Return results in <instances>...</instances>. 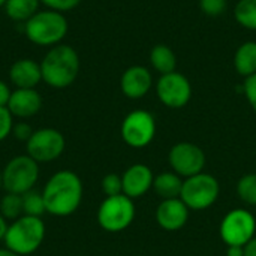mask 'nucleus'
Wrapping results in <instances>:
<instances>
[{"label": "nucleus", "mask_w": 256, "mask_h": 256, "mask_svg": "<svg viewBox=\"0 0 256 256\" xmlns=\"http://www.w3.org/2000/svg\"><path fill=\"white\" fill-rule=\"evenodd\" d=\"M0 214L6 220H16L22 216V195L9 194L2 198L0 201Z\"/></svg>", "instance_id": "nucleus-23"}, {"label": "nucleus", "mask_w": 256, "mask_h": 256, "mask_svg": "<svg viewBox=\"0 0 256 256\" xmlns=\"http://www.w3.org/2000/svg\"><path fill=\"white\" fill-rule=\"evenodd\" d=\"M156 94L165 106L178 110L189 104L192 98V86L188 76L174 70L159 76L156 81Z\"/></svg>", "instance_id": "nucleus-11"}, {"label": "nucleus", "mask_w": 256, "mask_h": 256, "mask_svg": "<svg viewBox=\"0 0 256 256\" xmlns=\"http://www.w3.org/2000/svg\"><path fill=\"white\" fill-rule=\"evenodd\" d=\"M42 196L46 213L58 218L70 216L82 201V182L74 171L62 170L50 177Z\"/></svg>", "instance_id": "nucleus-1"}, {"label": "nucleus", "mask_w": 256, "mask_h": 256, "mask_svg": "<svg viewBox=\"0 0 256 256\" xmlns=\"http://www.w3.org/2000/svg\"><path fill=\"white\" fill-rule=\"evenodd\" d=\"M243 93L249 102V105L252 106V110L256 112V74L244 78L243 82Z\"/></svg>", "instance_id": "nucleus-30"}, {"label": "nucleus", "mask_w": 256, "mask_h": 256, "mask_svg": "<svg viewBox=\"0 0 256 256\" xmlns=\"http://www.w3.org/2000/svg\"><path fill=\"white\" fill-rule=\"evenodd\" d=\"M39 178V164L28 154L12 158L3 168V189L22 195L34 188Z\"/></svg>", "instance_id": "nucleus-5"}, {"label": "nucleus", "mask_w": 256, "mask_h": 256, "mask_svg": "<svg viewBox=\"0 0 256 256\" xmlns=\"http://www.w3.org/2000/svg\"><path fill=\"white\" fill-rule=\"evenodd\" d=\"M150 64L160 75L174 72L177 68L176 52L165 44H158L150 51Z\"/></svg>", "instance_id": "nucleus-20"}, {"label": "nucleus", "mask_w": 256, "mask_h": 256, "mask_svg": "<svg viewBox=\"0 0 256 256\" xmlns=\"http://www.w3.org/2000/svg\"><path fill=\"white\" fill-rule=\"evenodd\" d=\"M0 256H21L18 255V254H15V252H12V250H9V249H0Z\"/></svg>", "instance_id": "nucleus-36"}, {"label": "nucleus", "mask_w": 256, "mask_h": 256, "mask_svg": "<svg viewBox=\"0 0 256 256\" xmlns=\"http://www.w3.org/2000/svg\"><path fill=\"white\" fill-rule=\"evenodd\" d=\"M10 88L9 86L0 80V106H8V102H9V98H10Z\"/></svg>", "instance_id": "nucleus-32"}, {"label": "nucleus", "mask_w": 256, "mask_h": 256, "mask_svg": "<svg viewBox=\"0 0 256 256\" xmlns=\"http://www.w3.org/2000/svg\"><path fill=\"white\" fill-rule=\"evenodd\" d=\"M153 172L144 164H135L129 166L122 176L123 194L130 200L146 195L153 188Z\"/></svg>", "instance_id": "nucleus-14"}, {"label": "nucleus", "mask_w": 256, "mask_h": 256, "mask_svg": "<svg viewBox=\"0 0 256 256\" xmlns=\"http://www.w3.org/2000/svg\"><path fill=\"white\" fill-rule=\"evenodd\" d=\"M44 213H46V208H45V201H44L42 192L32 189V190L22 194V214L24 216L40 218Z\"/></svg>", "instance_id": "nucleus-24"}, {"label": "nucleus", "mask_w": 256, "mask_h": 256, "mask_svg": "<svg viewBox=\"0 0 256 256\" xmlns=\"http://www.w3.org/2000/svg\"><path fill=\"white\" fill-rule=\"evenodd\" d=\"M4 3H6V0H0V6H4Z\"/></svg>", "instance_id": "nucleus-38"}, {"label": "nucleus", "mask_w": 256, "mask_h": 256, "mask_svg": "<svg viewBox=\"0 0 256 256\" xmlns=\"http://www.w3.org/2000/svg\"><path fill=\"white\" fill-rule=\"evenodd\" d=\"M200 8L207 16H219L225 14L228 0H200Z\"/></svg>", "instance_id": "nucleus-27"}, {"label": "nucleus", "mask_w": 256, "mask_h": 256, "mask_svg": "<svg viewBox=\"0 0 256 256\" xmlns=\"http://www.w3.org/2000/svg\"><path fill=\"white\" fill-rule=\"evenodd\" d=\"M240 200L249 206H256V174H246L237 183Z\"/></svg>", "instance_id": "nucleus-25"}, {"label": "nucleus", "mask_w": 256, "mask_h": 256, "mask_svg": "<svg viewBox=\"0 0 256 256\" xmlns=\"http://www.w3.org/2000/svg\"><path fill=\"white\" fill-rule=\"evenodd\" d=\"M0 189H3V170H0Z\"/></svg>", "instance_id": "nucleus-37"}, {"label": "nucleus", "mask_w": 256, "mask_h": 256, "mask_svg": "<svg viewBox=\"0 0 256 256\" xmlns=\"http://www.w3.org/2000/svg\"><path fill=\"white\" fill-rule=\"evenodd\" d=\"M42 81L52 88H66L80 74V56L66 44L51 46L40 62Z\"/></svg>", "instance_id": "nucleus-2"}, {"label": "nucleus", "mask_w": 256, "mask_h": 256, "mask_svg": "<svg viewBox=\"0 0 256 256\" xmlns=\"http://www.w3.org/2000/svg\"><path fill=\"white\" fill-rule=\"evenodd\" d=\"M102 192L106 196H117L123 194V183H122V177L118 174H106L102 178Z\"/></svg>", "instance_id": "nucleus-26"}, {"label": "nucleus", "mask_w": 256, "mask_h": 256, "mask_svg": "<svg viewBox=\"0 0 256 256\" xmlns=\"http://www.w3.org/2000/svg\"><path fill=\"white\" fill-rule=\"evenodd\" d=\"M8 220L0 214V240H3L4 238V234H6V231H8Z\"/></svg>", "instance_id": "nucleus-35"}, {"label": "nucleus", "mask_w": 256, "mask_h": 256, "mask_svg": "<svg viewBox=\"0 0 256 256\" xmlns=\"http://www.w3.org/2000/svg\"><path fill=\"white\" fill-rule=\"evenodd\" d=\"M256 231V220L248 210L230 212L220 224V237L226 246H246Z\"/></svg>", "instance_id": "nucleus-10"}, {"label": "nucleus", "mask_w": 256, "mask_h": 256, "mask_svg": "<svg viewBox=\"0 0 256 256\" xmlns=\"http://www.w3.org/2000/svg\"><path fill=\"white\" fill-rule=\"evenodd\" d=\"M219 182L207 172H200L183 182L180 200L189 210L201 212L212 207L219 198Z\"/></svg>", "instance_id": "nucleus-6"}, {"label": "nucleus", "mask_w": 256, "mask_h": 256, "mask_svg": "<svg viewBox=\"0 0 256 256\" xmlns=\"http://www.w3.org/2000/svg\"><path fill=\"white\" fill-rule=\"evenodd\" d=\"M135 219L134 200L124 194L106 196L98 210V222L108 232H120L126 230Z\"/></svg>", "instance_id": "nucleus-7"}, {"label": "nucleus", "mask_w": 256, "mask_h": 256, "mask_svg": "<svg viewBox=\"0 0 256 256\" xmlns=\"http://www.w3.org/2000/svg\"><path fill=\"white\" fill-rule=\"evenodd\" d=\"M234 18L242 27L256 32V0H238L234 6Z\"/></svg>", "instance_id": "nucleus-22"}, {"label": "nucleus", "mask_w": 256, "mask_h": 256, "mask_svg": "<svg viewBox=\"0 0 256 256\" xmlns=\"http://www.w3.org/2000/svg\"><path fill=\"white\" fill-rule=\"evenodd\" d=\"M39 0H6L4 14L15 22H26L39 10Z\"/></svg>", "instance_id": "nucleus-21"}, {"label": "nucleus", "mask_w": 256, "mask_h": 256, "mask_svg": "<svg viewBox=\"0 0 256 256\" xmlns=\"http://www.w3.org/2000/svg\"><path fill=\"white\" fill-rule=\"evenodd\" d=\"M69 24L64 14L44 9L38 10L30 20L22 24L26 38L38 46H56L62 44L68 34Z\"/></svg>", "instance_id": "nucleus-3"}, {"label": "nucleus", "mask_w": 256, "mask_h": 256, "mask_svg": "<svg viewBox=\"0 0 256 256\" xmlns=\"http://www.w3.org/2000/svg\"><path fill=\"white\" fill-rule=\"evenodd\" d=\"M154 192L164 200H176L180 198L183 189V180L176 172H162L153 180Z\"/></svg>", "instance_id": "nucleus-19"}, {"label": "nucleus", "mask_w": 256, "mask_h": 256, "mask_svg": "<svg viewBox=\"0 0 256 256\" xmlns=\"http://www.w3.org/2000/svg\"><path fill=\"white\" fill-rule=\"evenodd\" d=\"M14 128V116L9 112L6 106H0V142L4 141L10 134Z\"/></svg>", "instance_id": "nucleus-29"}, {"label": "nucleus", "mask_w": 256, "mask_h": 256, "mask_svg": "<svg viewBox=\"0 0 256 256\" xmlns=\"http://www.w3.org/2000/svg\"><path fill=\"white\" fill-rule=\"evenodd\" d=\"M9 80L16 88H34L42 81L40 63L32 58H18L10 64Z\"/></svg>", "instance_id": "nucleus-17"}, {"label": "nucleus", "mask_w": 256, "mask_h": 256, "mask_svg": "<svg viewBox=\"0 0 256 256\" xmlns=\"http://www.w3.org/2000/svg\"><path fill=\"white\" fill-rule=\"evenodd\" d=\"M170 165L176 174L189 178L202 172L206 166V154L201 147L194 142H178L168 154Z\"/></svg>", "instance_id": "nucleus-12"}, {"label": "nucleus", "mask_w": 256, "mask_h": 256, "mask_svg": "<svg viewBox=\"0 0 256 256\" xmlns=\"http://www.w3.org/2000/svg\"><path fill=\"white\" fill-rule=\"evenodd\" d=\"M33 129L28 123H24V122H20L16 124H14L12 128V135L15 136V140L18 141H22V142H27L30 140V136L33 135Z\"/></svg>", "instance_id": "nucleus-31"}, {"label": "nucleus", "mask_w": 256, "mask_h": 256, "mask_svg": "<svg viewBox=\"0 0 256 256\" xmlns=\"http://www.w3.org/2000/svg\"><path fill=\"white\" fill-rule=\"evenodd\" d=\"M46 9H51V10H57V12H69L72 9H75L81 0H39Z\"/></svg>", "instance_id": "nucleus-28"}, {"label": "nucleus", "mask_w": 256, "mask_h": 256, "mask_svg": "<svg viewBox=\"0 0 256 256\" xmlns=\"http://www.w3.org/2000/svg\"><path fill=\"white\" fill-rule=\"evenodd\" d=\"M153 86L152 72L141 64H134L128 68L120 78L122 93L129 99H141L144 98Z\"/></svg>", "instance_id": "nucleus-13"}, {"label": "nucleus", "mask_w": 256, "mask_h": 256, "mask_svg": "<svg viewBox=\"0 0 256 256\" xmlns=\"http://www.w3.org/2000/svg\"><path fill=\"white\" fill-rule=\"evenodd\" d=\"M226 256H244V246H228Z\"/></svg>", "instance_id": "nucleus-33"}, {"label": "nucleus", "mask_w": 256, "mask_h": 256, "mask_svg": "<svg viewBox=\"0 0 256 256\" xmlns=\"http://www.w3.org/2000/svg\"><path fill=\"white\" fill-rule=\"evenodd\" d=\"M244 256H256V237L244 246Z\"/></svg>", "instance_id": "nucleus-34"}, {"label": "nucleus", "mask_w": 256, "mask_h": 256, "mask_svg": "<svg viewBox=\"0 0 256 256\" xmlns=\"http://www.w3.org/2000/svg\"><path fill=\"white\" fill-rule=\"evenodd\" d=\"M123 141L132 148L147 147L156 135V120L154 116L146 110L130 111L120 128Z\"/></svg>", "instance_id": "nucleus-8"}, {"label": "nucleus", "mask_w": 256, "mask_h": 256, "mask_svg": "<svg viewBox=\"0 0 256 256\" xmlns=\"http://www.w3.org/2000/svg\"><path fill=\"white\" fill-rule=\"evenodd\" d=\"M6 108L14 117L28 118L40 111L42 96L36 88H15L10 93Z\"/></svg>", "instance_id": "nucleus-16"}, {"label": "nucleus", "mask_w": 256, "mask_h": 256, "mask_svg": "<svg viewBox=\"0 0 256 256\" xmlns=\"http://www.w3.org/2000/svg\"><path fill=\"white\" fill-rule=\"evenodd\" d=\"M45 238V224L40 218L21 216L12 220L4 234L6 249L21 256L36 252Z\"/></svg>", "instance_id": "nucleus-4"}, {"label": "nucleus", "mask_w": 256, "mask_h": 256, "mask_svg": "<svg viewBox=\"0 0 256 256\" xmlns=\"http://www.w3.org/2000/svg\"><path fill=\"white\" fill-rule=\"evenodd\" d=\"M234 68L238 75L248 78L256 74V42H243L234 54Z\"/></svg>", "instance_id": "nucleus-18"}, {"label": "nucleus", "mask_w": 256, "mask_h": 256, "mask_svg": "<svg viewBox=\"0 0 256 256\" xmlns=\"http://www.w3.org/2000/svg\"><path fill=\"white\" fill-rule=\"evenodd\" d=\"M189 218V208L180 200H164L156 208V222L165 231L182 230Z\"/></svg>", "instance_id": "nucleus-15"}, {"label": "nucleus", "mask_w": 256, "mask_h": 256, "mask_svg": "<svg viewBox=\"0 0 256 256\" xmlns=\"http://www.w3.org/2000/svg\"><path fill=\"white\" fill-rule=\"evenodd\" d=\"M64 136L54 128H42L33 132L26 142L27 154L38 164H48L56 160L64 152Z\"/></svg>", "instance_id": "nucleus-9"}]
</instances>
